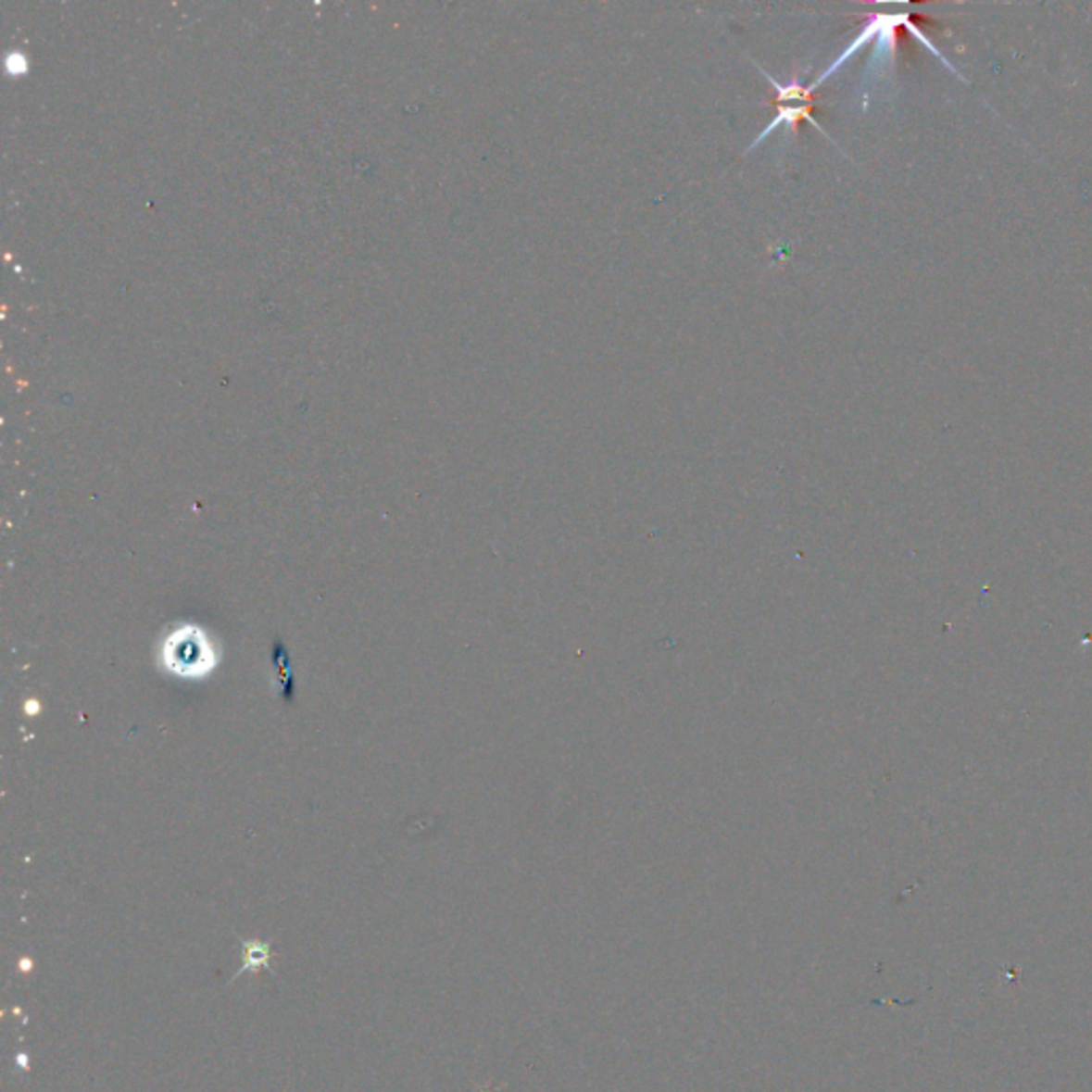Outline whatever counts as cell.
I'll return each instance as SVG.
<instances>
[{
    "mask_svg": "<svg viewBox=\"0 0 1092 1092\" xmlns=\"http://www.w3.org/2000/svg\"><path fill=\"white\" fill-rule=\"evenodd\" d=\"M758 70L766 77L768 83H771V88L774 93L772 105L777 107V116H774L772 122L768 124L756 139H753V144L747 147V152L762 144V141L771 135L774 129H779V126H784V124L787 126V129L796 131L800 122H811L817 131H822L823 135H826V131L822 129L820 122H817L815 116H813V111H815L813 83H809V86H800V83L796 80H792L790 83H779L772 75H768L762 67H758Z\"/></svg>",
    "mask_w": 1092,
    "mask_h": 1092,
    "instance_id": "6da1fadb",
    "label": "cell"
},
{
    "mask_svg": "<svg viewBox=\"0 0 1092 1092\" xmlns=\"http://www.w3.org/2000/svg\"><path fill=\"white\" fill-rule=\"evenodd\" d=\"M165 664L180 676H203L214 666V651L199 630L184 628L165 643Z\"/></svg>",
    "mask_w": 1092,
    "mask_h": 1092,
    "instance_id": "7a4b0ae2",
    "label": "cell"
}]
</instances>
